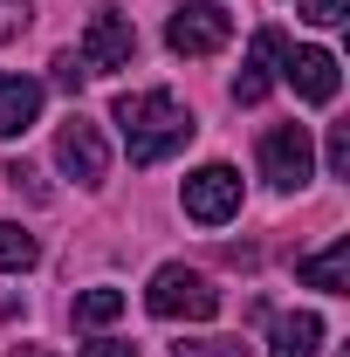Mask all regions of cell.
Here are the masks:
<instances>
[{
  "instance_id": "ffe728a7",
  "label": "cell",
  "mask_w": 350,
  "mask_h": 357,
  "mask_svg": "<svg viewBox=\"0 0 350 357\" xmlns=\"http://www.w3.org/2000/svg\"><path fill=\"white\" fill-rule=\"evenodd\" d=\"M21 21H28V0H0V42H7Z\"/></svg>"
},
{
  "instance_id": "2e32d148",
  "label": "cell",
  "mask_w": 350,
  "mask_h": 357,
  "mask_svg": "<svg viewBox=\"0 0 350 357\" xmlns=\"http://www.w3.org/2000/svg\"><path fill=\"white\" fill-rule=\"evenodd\" d=\"M7 185H14V192H28V199H48V185H42V172H35V165H21V158H14V165H7Z\"/></svg>"
},
{
  "instance_id": "7c38bea8",
  "label": "cell",
  "mask_w": 350,
  "mask_h": 357,
  "mask_svg": "<svg viewBox=\"0 0 350 357\" xmlns=\"http://www.w3.org/2000/svg\"><path fill=\"white\" fill-rule=\"evenodd\" d=\"M323 351V316L316 310H296L275 323V344H268V357H316Z\"/></svg>"
},
{
  "instance_id": "9c48e42d",
  "label": "cell",
  "mask_w": 350,
  "mask_h": 357,
  "mask_svg": "<svg viewBox=\"0 0 350 357\" xmlns=\"http://www.w3.org/2000/svg\"><path fill=\"white\" fill-rule=\"evenodd\" d=\"M282 35L275 28H261L254 42H248V62H241V76H234V103H261L268 89H275V76H282Z\"/></svg>"
},
{
  "instance_id": "d6986e66",
  "label": "cell",
  "mask_w": 350,
  "mask_h": 357,
  "mask_svg": "<svg viewBox=\"0 0 350 357\" xmlns=\"http://www.w3.org/2000/svg\"><path fill=\"white\" fill-rule=\"evenodd\" d=\"M76 357H137V344H124V337H96V344H83Z\"/></svg>"
},
{
  "instance_id": "ac0fdd59",
  "label": "cell",
  "mask_w": 350,
  "mask_h": 357,
  "mask_svg": "<svg viewBox=\"0 0 350 357\" xmlns=\"http://www.w3.org/2000/svg\"><path fill=\"white\" fill-rule=\"evenodd\" d=\"M83 55H55V89H69V96H76V89H83Z\"/></svg>"
},
{
  "instance_id": "6da1fadb",
  "label": "cell",
  "mask_w": 350,
  "mask_h": 357,
  "mask_svg": "<svg viewBox=\"0 0 350 357\" xmlns=\"http://www.w3.org/2000/svg\"><path fill=\"white\" fill-rule=\"evenodd\" d=\"M110 124L124 131L131 165H165V158L185 151L192 131H199V117L178 103L172 89H124V96L110 103Z\"/></svg>"
},
{
  "instance_id": "e0dca14e",
  "label": "cell",
  "mask_w": 350,
  "mask_h": 357,
  "mask_svg": "<svg viewBox=\"0 0 350 357\" xmlns=\"http://www.w3.org/2000/svg\"><path fill=\"white\" fill-rule=\"evenodd\" d=\"M344 7H350V0H303V21H316V28H337V21H344Z\"/></svg>"
},
{
  "instance_id": "4fadbf2b",
  "label": "cell",
  "mask_w": 350,
  "mask_h": 357,
  "mask_svg": "<svg viewBox=\"0 0 350 357\" xmlns=\"http://www.w3.org/2000/svg\"><path fill=\"white\" fill-rule=\"evenodd\" d=\"M35 261H42V241H35L28 227L0 220V275H28Z\"/></svg>"
},
{
  "instance_id": "7402d4cb",
  "label": "cell",
  "mask_w": 350,
  "mask_h": 357,
  "mask_svg": "<svg viewBox=\"0 0 350 357\" xmlns=\"http://www.w3.org/2000/svg\"><path fill=\"white\" fill-rule=\"evenodd\" d=\"M14 357H55V351H42V344H21V351H14Z\"/></svg>"
},
{
  "instance_id": "30bf717a",
  "label": "cell",
  "mask_w": 350,
  "mask_h": 357,
  "mask_svg": "<svg viewBox=\"0 0 350 357\" xmlns=\"http://www.w3.org/2000/svg\"><path fill=\"white\" fill-rule=\"evenodd\" d=\"M42 96L48 89L35 76H0V137H21L42 124Z\"/></svg>"
},
{
  "instance_id": "8992f818",
  "label": "cell",
  "mask_w": 350,
  "mask_h": 357,
  "mask_svg": "<svg viewBox=\"0 0 350 357\" xmlns=\"http://www.w3.org/2000/svg\"><path fill=\"white\" fill-rule=\"evenodd\" d=\"M83 69L89 76H110V69H131V55H137V28H131V14H117V7H96L89 14V28H83Z\"/></svg>"
},
{
  "instance_id": "ba28073f",
  "label": "cell",
  "mask_w": 350,
  "mask_h": 357,
  "mask_svg": "<svg viewBox=\"0 0 350 357\" xmlns=\"http://www.w3.org/2000/svg\"><path fill=\"white\" fill-rule=\"evenodd\" d=\"M282 76L303 103H337V89H344V69L330 48H282Z\"/></svg>"
},
{
  "instance_id": "7a4b0ae2",
  "label": "cell",
  "mask_w": 350,
  "mask_h": 357,
  "mask_svg": "<svg viewBox=\"0 0 350 357\" xmlns=\"http://www.w3.org/2000/svg\"><path fill=\"white\" fill-rule=\"evenodd\" d=\"M144 310L158 316V323H206V316H220V289L199 275V268L165 261L158 275H151V289H144Z\"/></svg>"
},
{
  "instance_id": "277c9868",
  "label": "cell",
  "mask_w": 350,
  "mask_h": 357,
  "mask_svg": "<svg viewBox=\"0 0 350 357\" xmlns=\"http://www.w3.org/2000/svg\"><path fill=\"white\" fill-rule=\"evenodd\" d=\"M178 206H185V220H199V227H227L241 213V172H234V165H199V172H185Z\"/></svg>"
},
{
  "instance_id": "9a60e30c",
  "label": "cell",
  "mask_w": 350,
  "mask_h": 357,
  "mask_svg": "<svg viewBox=\"0 0 350 357\" xmlns=\"http://www.w3.org/2000/svg\"><path fill=\"white\" fill-rule=\"evenodd\" d=\"M323 158H330V172L350 178V124H330V144H323Z\"/></svg>"
},
{
  "instance_id": "44dd1931",
  "label": "cell",
  "mask_w": 350,
  "mask_h": 357,
  "mask_svg": "<svg viewBox=\"0 0 350 357\" xmlns=\"http://www.w3.org/2000/svg\"><path fill=\"white\" fill-rule=\"evenodd\" d=\"M172 351H178V357H241L234 344H172Z\"/></svg>"
},
{
  "instance_id": "52a82bcc",
  "label": "cell",
  "mask_w": 350,
  "mask_h": 357,
  "mask_svg": "<svg viewBox=\"0 0 350 357\" xmlns=\"http://www.w3.org/2000/svg\"><path fill=\"white\" fill-rule=\"evenodd\" d=\"M55 165L76 178V185H103L110 178V144H103V124H89L83 110L55 131Z\"/></svg>"
},
{
  "instance_id": "5b68a950",
  "label": "cell",
  "mask_w": 350,
  "mask_h": 357,
  "mask_svg": "<svg viewBox=\"0 0 350 357\" xmlns=\"http://www.w3.org/2000/svg\"><path fill=\"white\" fill-rule=\"evenodd\" d=\"M309 172H316V144H309V124H275L261 137V178L275 192H303Z\"/></svg>"
},
{
  "instance_id": "3957f363",
  "label": "cell",
  "mask_w": 350,
  "mask_h": 357,
  "mask_svg": "<svg viewBox=\"0 0 350 357\" xmlns=\"http://www.w3.org/2000/svg\"><path fill=\"white\" fill-rule=\"evenodd\" d=\"M227 42H234V14H227L220 0H178L172 21H165V48H172V55H185V62L220 55Z\"/></svg>"
},
{
  "instance_id": "5bb4252c",
  "label": "cell",
  "mask_w": 350,
  "mask_h": 357,
  "mask_svg": "<svg viewBox=\"0 0 350 357\" xmlns=\"http://www.w3.org/2000/svg\"><path fill=\"white\" fill-rule=\"evenodd\" d=\"M124 316V289H83L76 296V323L83 330H103V323H117Z\"/></svg>"
},
{
  "instance_id": "8fae6325",
  "label": "cell",
  "mask_w": 350,
  "mask_h": 357,
  "mask_svg": "<svg viewBox=\"0 0 350 357\" xmlns=\"http://www.w3.org/2000/svg\"><path fill=\"white\" fill-rule=\"evenodd\" d=\"M296 282H303V289H323V296H344L350 289V234H337L323 255L296 261Z\"/></svg>"
}]
</instances>
